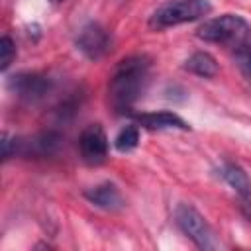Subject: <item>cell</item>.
<instances>
[{"instance_id": "obj_1", "label": "cell", "mask_w": 251, "mask_h": 251, "mask_svg": "<svg viewBox=\"0 0 251 251\" xmlns=\"http://www.w3.org/2000/svg\"><path fill=\"white\" fill-rule=\"evenodd\" d=\"M149 71L151 61L147 55H129L116 65L108 82V98L118 114H129L133 104L143 96Z\"/></svg>"}, {"instance_id": "obj_2", "label": "cell", "mask_w": 251, "mask_h": 251, "mask_svg": "<svg viewBox=\"0 0 251 251\" xmlns=\"http://www.w3.org/2000/svg\"><path fill=\"white\" fill-rule=\"evenodd\" d=\"M196 35L206 43L237 47L241 43L251 41V25L245 18L237 14H222V16L204 20L196 29Z\"/></svg>"}, {"instance_id": "obj_3", "label": "cell", "mask_w": 251, "mask_h": 251, "mask_svg": "<svg viewBox=\"0 0 251 251\" xmlns=\"http://www.w3.org/2000/svg\"><path fill=\"white\" fill-rule=\"evenodd\" d=\"M212 12V4L208 0H169L161 4L149 18V27L167 29L180 24L196 22Z\"/></svg>"}, {"instance_id": "obj_4", "label": "cell", "mask_w": 251, "mask_h": 251, "mask_svg": "<svg viewBox=\"0 0 251 251\" xmlns=\"http://www.w3.org/2000/svg\"><path fill=\"white\" fill-rule=\"evenodd\" d=\"M175 222L180 227V231L200 249H214V233L206 218L190 204H178L175 210Z\"/></svg>"}, {"instance_id": "obj_5", "label": "cell", "mask_w": 251, "mask_h": 251, "mask_svg": "<svg viewBox=\"0 0 251 251\" xmlns=\"http://www.w3.org/2000/svg\"><path fill=\"white\" fill-rule=\"evenodd\" d=\"M112 45V37L104 25L98 22H88L86 25L80 27L76 35V49L90 61L102 59Z\"/></svg>"}, {"instance_id": "obj_6", "label": "cell", "mask_w": 251, "mask_h": 251, "mask_svg": "<svg viewBox=\"0 0 251 251\" xmlns=\"http://www.w3.org/2000/svg\"><path fill=\"white\" fill-rule=\"evenodd\" d=\"M108 147H110V141L100 124H90L82 129L78 137V149L86 165H94V167L102 165L108 159Z\"/></svg>"}, {"instance_id": "obj_7", "label": "cell", "mask_w": 251, "mask_h": 251, "mask_svg": "<svg viewBox=\"0 0 251 251\" xmlns=\"http://www.w3.org/2000/svg\"><path fill=\"white\" fill-rule=\"evenodd\" d=\"M8 88L16 96H20L22 100L37 102L51 92L53 80L45 75H39V73H18V75L10 76Z\"/></svg>"}, {"instance_id": "obj_8", "label": "cell", "mask_w": 251, "mask_h": 251, "mask_svg": "<svg viewBox=\"0 0 251 251\" xmlns=\"http://www.w3.org/2000/svg\"><path fill=\"white\" fill-rule=\"evenodd\" d=\"M133 120H135V124L139 127L153 129V131L155 129L157 131H161V129H182V131H188L190 129V126L180 116H176L173 112H167V110H163V112H141V114H135Z\"/></svg>"}, {"instance_id": "obj_9", "label": "cell", "mask_w": 251, "mask_h": 251, "mask_svg": "<svg viewBox=\"0 0 251 251\" xmlns=\"http://www.w3.org/2000/svg\"><path fill=\"white\" fill-rule=\"evenodd\" d=\"M86 200L102 210H120L124 206V198L120 194V188L114 182H100L84 192Z\"/></svg>"}, {"instance_id": "obj_10", "label": "cell", "mask_w": 251, "mask_h": 251, "mask_svg": "<svg viewBox=\"0 0 251 251\" xmlns=\"http://www.w3.org/2000/svg\"><path fill=\"white\" fill-rule=\"evenodd\" d=\"M220 176L227 182L229 188H233L243 200H249L251 198V178L249 175L237 165V163H231V161H226L222 167H220Z\"/></svg>"}, {"instance_id": "obj_11", "label": "cell", "mask_w": 251, "mask_h": 251, "mask_svg": "<svg viewBox=\"0 0 251 251\" xmlns=\"http://www.w3.org/2000/svg\"><path fill=\"white\" fill-rule=\"evenodd\" d=\"M184 71L202 76V78H214L220 71L218 61L214 55H210L208 51H196L192 53L186 61H184Z\"/></svg>"}, {"instance_id": "obj_12", "label": "cell", "mask_w": 251, "mask_h": 251, "mask_svg": "<svg viewBox=\"0 0 251 251\" xmlns=\"http://www.w3.org/2000/svg\"><path fill=\"white\" fill-rule=\"evenodd\" d=\"M137 145H139V126L137 124H131V126L122 127L118 131V135L114 137V147L120 153H129Z\"/></svg>"}, {"instance_id": "obj_13", "label": "cell", "mask_w": 251, "mask_h": 251, "mask_svg": "<svg viewBox=\"0 0 251 251\" xmlns=\"http://www.w3.org/2000/svg\"><path fill=\"white\" fill-rule=\"evenodd\" d=\"M233 57H235V63H237L239 71H241V73L247 76V80L251 82V41L233 47Z\"/></svg>"}, {"instance_id": "obj_14", "label": "cell", "mask_w": 251, "mask_h": 251, "mask_svg": "<svg viewBox=\"0 0 251 251\" xmlns=\"http://www.w3.org/2000/svg\"><path fill=\"white\" fill-rule=\"evenodd\" d=\"M16 59V43L10 35H2L0 39V69L6 71Z\"/></svg>"}, {"instance_id": "obj_15", "label": "cell", "mask_w": 251, "mask_h": 251, "mask_svg": "<svg viewBox=\"0 0 251 251\" xmlns=\"http://www.w3.org/2000/svg\"><path fill=\"white\" fill-rule=\"evenodd\" d=\"M241 212H243V216L247 218V222L251 224V202H245L243 208H241Z\"/></svg>"}, {"instance_id": "obj_16", "label": "cell", "mask_w": 251, "mask_h": 251, "mask_svg": "<svg viewBox=\"0 0 251 251\" xmlns=\"http://www.w3.org/2000/svg\"><path fill=\"white\" fill-rule=\"evenodd\" d=\"M49 2H53V4H59V2H63V0H49Z\"/></svg>"}]
</instances>
